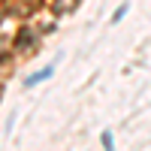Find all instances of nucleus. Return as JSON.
<instances>
[{"instance_id": "1", "label": "nucleus", "mask_w": 151, "mask_h": 151, "mask_svg": "<svg viewBox=\"0 0 151 151\" xmlns=\"http://www.w3.org/2000/svg\"><path fill=\"white\" fill-rule=\"evenodd\" d=\"M52 73H55V67H45L42 73H33L30 79L24 82V88H33V85H40V82H45V79H48V76H52Z\"/></svg>"}, {"instance_id": "2", "label": "nucleus", "mask_w": 151, "mask_h": 151, "mask_svg": "<svg viewBox=\"0 0 151 151\" xmlns=\"http://www.w3.org/2000/svg\"><path fill=\"white\" fill-rule=\"evenodd\" d=\"M100 142H103V148H106V151H112V133L106 130L103 136H100Z\"/></svg>"}, {"instance_id": "3", "label": "nucleus", "mask_w": 151, "mask_h": 151, "mask_svg": "<svg viewBox=\"0 0 151 151\" xmlns=\"http://www.w3.org/2000/svg\"><path fill=\"white\" fill-rule=\"evenodd\" d=\"M124 12H127V6H121V9L115 12V15H112V21H121V18H124Z\"/></svg>"}]
</instances>
